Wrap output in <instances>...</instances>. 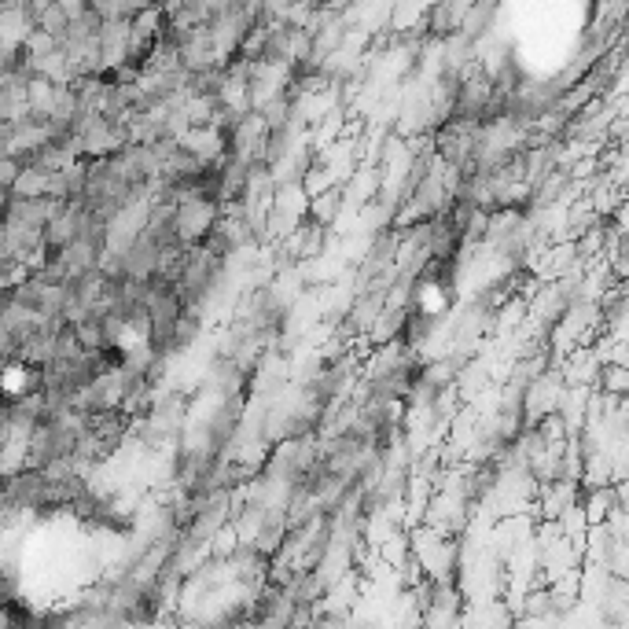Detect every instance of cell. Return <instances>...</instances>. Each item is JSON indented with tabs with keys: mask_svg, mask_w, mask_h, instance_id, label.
I'll use <instances>...</instances> for the list:
<instances>
[{
	"mask_svg": "<svg viewBox=\"0 0 629 629\" xmlns=\"http://www.w3.org/2000/svg\"><path fill=\"white\" fill-rule=\"evenodd\" d=\"M37 26V15L26 8V4H4L0 8V41L4 45H15V48H23V41L30 37V30Z\"/></svg>",
	"mask_w": 629,
	"mask_h": 629,
	"instance_id": "1",
	"label": "cell"
},
{
	"mask_svg": "<svg viewBox=\"0 0 629 629\" xmlns=\"http://www.w3.org/2000/svg\"><path fill=\"white\" fill-rule=\"evenodd\" d=\"M45 188H48V170H41V166H34V162H26L8 192L23 195V199H34V195H45Z\"/></svg>",
	"mask_w": 629,
	"mask_h": 629,
	"instance_id": "2",
	"label": "cell"
},
{
	"mask_svg": "<svg viewBox=\"0 0 629 629\" xmlns=\"http://www.w3.org/2000/svg\"><path fill=\"white\" fill-rule=\"evenodd\" d=\"M23 170V159H15V155H0V188H12V181L19 177Z\"/></svg>",
	"mask_w": 629,
	"mask_h": 629,
	"instance_id": "6",
	"label": "cell"
},
{
	"mask_svg": "<svg viewBox=\"0 0 629 629\" xmlns=\"http://www.w3.org/2000/svg\"><path fill=\"white\" fill-rule=\"evenodd\" d=\"M52 96H56V81H48L45 74H34L26 81V100H30V111L45 118L48 107H52Z\"/></svg>",
	"mask_w": 629,
	"mask_h": 629,
	"instance_id": "3",
	"label": "cell"
},
{
	"mask_svg": "<svg viewBox=\"0 0 629 629\" xmlns=\"http://www.w3.org/2000/svg\"><path fill=\"white\" fill-rule=\"evenodd\" d=\"M23 4H26V8H30V12H41V8H48V4H52V0H23Z\"/></svg>",
	"mask_w": 629,
	"mask_h": 629,
	"instance_id": "8",
	"label": "cell"
},
{
	"mask_svg": "<svg viewBox=\"0 0 629 629\" xmlns=\"http://www.w3.org/2000/svg\"><path fill=\"white\" fill-rule=\"evenodd\" d=\"M37 26H41L45 34H52V37H63V34H67V26H70V15L63 12V4H59V0H52L48 8H41V12H37Z\"/></svg>",
	"mask_w": 629,
	"mask_h": 629,
	"instance_id": "4",
	"label": "cell"
},
{
	"mask_svg": "<svg viewBox=\"0 0 629 629\" xmlns=\"http://www.w3.org/2000/svg\"><path fill=\"white\" fill-rule=\"evenodd\" d=\"M622 379H626V376H622V365H615V368H611V376H607V387H611V394H618V390H622Z\"/></svg>",
	"mask_w": 629,
	"mask_h": 629,
	"instance_id": "7",
	"label": "cell"
},
{
	"mask_svg": "<svg viewBox=\"0 0 629 629\" xmlns=\"http://www.w3.org/2000/svg\"><path fill=\"white\" fill-rule=\"evenodd\" d=\"M332 210H339V188L324 192L321 199L313 203V218H317V221H328V218H332Z\"/></svg>",
	"mask_w": 629,
	"mask_h": 629,
	"instance_id": "5",
	"label": "cell"
}]
</instances>
